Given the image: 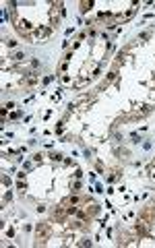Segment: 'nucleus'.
Returning a JSON list of instances; mask_svg holds the SVG:
<instances>
[{
	"instance_id": "obj_1",
	"label": "nucleus",
	"mask_w": 155,
	"mask_h": 248,
	"mask_svg": "<svg viewBox=\"0 0 155 248\" xmlns=\"http://www.w3.org/2000/svg\"><path fill=\"white\" fill-rule=\"evenodd\" d=\"M48 33H50V29H45V27H44V29H35L33 31V35L37 37V40H40V37H45Z\"/></svg>"
}]
</instances>
